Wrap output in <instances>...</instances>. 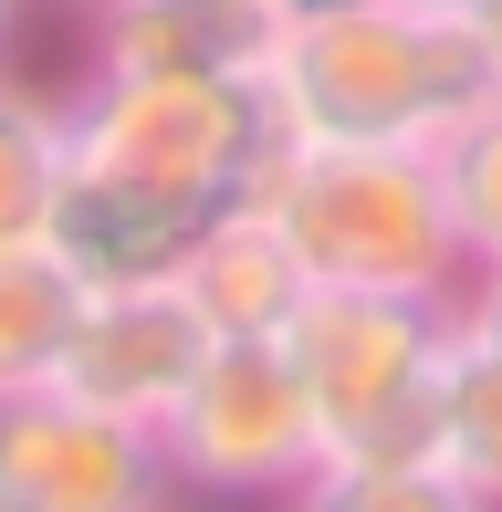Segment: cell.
Returning a JSON list of instances; mask_svg holds the SVG:
<instances>
[{
	"label": "cell",
	"instance_id": "cell-16",
	"mask_svg": "<svg viewBox=\"0 0 502 512\" xmlns=\"http://www.w3.org/2000/svg\"><path fill=\"white\" fill-rule=\"evenodd\" d=\"M450 304H461V335H482V345H502V262H471V272H461V293H450Z\"/></svg>",
	"mask_w": 502,
	"mask_h": 512
},
{
	"label": "cell",
	"instance_id": "cell-11",
	"mask_svg": "<svg viewBox=\"0 0 502 512\" xmlns=\"http://www.w3.org/2000/svg\"><path fill=\"white\" fill-rule=\"evenodd\" d=\"M63 178H74V105L32 95V84H0V251L53 241Z\"/></svg>",
	"mask_w": 502,
	"mask_h": 512
},
{
	"label": "cell",
	"instance_id": "cell-19",
	"mask_svg": "<svg viewBox=\"0 0 502 512\" xmlns=\"http://www.w3.org/2000/svg\"><path fill=\"white\" fill-rule=\"evenodd\" d=\"M11 21H21V0H0V53H11Z\"/></svg>",
	"mask_w": 502,
	"mask_h": 512
},
{
	"label": "cell",
	"instance_id": "cell-20",
	"mask_svg": "<svg viewBox=\"0 0 502 512\" xmlns=\"http://www.w3.org/2000/svg\"><path fill=\"white\" fill-rule=\"evenodd\" d=\"M53 11H74V21H95V11H105V0H53Z\"/></svg>",
	"mask_w": 502,
	"mask_h": 512
},
{
	"label": "cell",
	"instance_id": "cell-6",
	"mask_svg": "<svg viewBox=\"0 0 502 512\" xmlns=\"http://www.w3.org/2000/svg\"><path fill=\"white\" fill-rule=\"evenodd\" d=\"M168 492L157 429L84 408L74 387L0 398V512H168Z\"/></svg>",
	"mask_w": 502,
	"mask_h": 512
},
{
	"label": "cell",
	"instance_id": "cell-18",
	"mask_svg": "<svg viewBox=\"0 0 502 512\" xmlns=\"http://www.w3.org/2000/svg\"><path fill=\"white\" fill-rule=\"evenodd\" d=\"M314 11H346V0H283V21H314Z\"/></svg>",
	"mask_w": 502,
	"mask_h": 512
},
{
	"label": "cell",
	"instance_id": "cell-21",
	"mask_svg": "<svg viewBox=\"0 0 502 512\" xmlns=\"http://www.w3.org/2000/svg\"><path fill=\"white\" fill-rule=\"evenodd\" d=\"M429 11H471V0H429Z\"/></svg>",
	"mask_w": 502,
	"mask_h": 512
},
{
	"label": "cell",
	"instance_id": "cell-8",
	"mask_svg": "<svg viewBox=\"0 0 502 512\" xmlns=\"http://www.w3.org/2000/svg\"><path fill=\"white\" fill-rule=\"evenodd\" d=\"M231 199L210 189H168V178H126V168H84L63 178V209H53V262L74 272L84 293H126V283H178L189 241L220 220Z\"/></svg>",
	"mask_w": 502,
	"mask_h": 512
},
{
	"label": "cell",
	"instance_id": "cell-9",
	"mask_svg": "<svg viewBox=\"0 0 502 512\" xmlns=\"http://www.w3.org/2000/svg\"><path fill=\"white\" fill-rule=\"evenodd\" d=\"M178 293L199 304V324H210L220 345H251V335H283V324L304 314L314 272H304V251L283 241V220H272L262 199H231V209L189 241Z\"/></svg>",
	"mask_w": 502,
	"mask_h": 512
},
{
	"label": "cell",
	"instance_id": "cell-17",
	"mask_svg": "<svg viewBox=\"0 0 502 512\" xmlns=\"http://www.w3.org/2000/svg\"><path fill=\"white\" fill-rule=\"evenodd\" d=\"M471 32H482V53H492V74H502V0H471Z\"/></svg>",
	"mask_w": 502,
	"mask_h": 512
},
{
	"label": "cell",
	"instance_id": "cell-4",
	"mask_svg": "<svg viewBox=\"0 0 502 512\" xmlns=\"http://www.w3.org/2000/svg\"><path fill=\"white\" fill-rule=\"evenodd\" d=\"M293 147L262 63H210V74H95L74 95V157L126 178L210 199H262L272 157Z\"/></svg>",
	"mask_w": 502,
	"mask_h": 512
},
{
	"label": "cell",
	"instance_id": "cell-14",
	"mask_svg": "<svg viewBox=\"0 0 502 512\" xmlns=\"http://www.w3.org/2000/svg\"><path fill=\"white\" fill-rule=\"evenodd\" d=\"M283 512H492V502L419 450V460H325Z\"/></svg>",
	"mask_w": 502,
	"mask_h": 512
},
{
	"label": "cell",
	"instance_id": "cell-2",
	"mask_svg": "<svg viewBox=\"0 0 502 512\" xmlns=\"http://www.w3.org/2000/svg\"><path fill=\"white\" fill-rule=\"evenodd\" d=\"M262 209L304 251L314 283H367V293H461V230L429 147H314L293 136L262 178Z\"/></svg>",
	"mask_w": 502,
	"mask_h": 512
},
{
	"label": "cell",
	"instance_id": "cell-12",
	"mask_svg": "<svg viewBox=\"0 0 502 512\" xmlns=\"http://www.w3.org/2000/svg\"><path fill=\"white\" fill-rule=\"evenodd\" d=\"M74 314H84V283H74L42 241H32V251H0V398L63 377Z\"/></svg>",
	"mask_w": 502,
	"mask_h": 512
},
{
	"label": "cell",
	"instance_id": "cell-10",
	"mask_svg": "<svg viewBox=\"0 0 502 512\" xmlns=\"http://www.w3.org/2000/svg\"><path fill=\"white\" fill-rule=\"evenodd\" d=\"M283 32V0H105L95 11V74H210L262 63Z\"/></svg>",
	"mask_w": 502,
	"mask_h": 512
},
{
	"label": "cell",
	"instance_id": "cell-5",
	"mask_svg": "<svg viewBox=\"0 0 502 512\" xmlns=\"http://www.w3.org/2000/svg\"><path fill=\"white\" fill-rule=\"evenodd\" d=\"M157 450H168L178 492H210V502H293L304 492L325 471V429H314V398L293 377L283 335L210 345V366L168 408Z\"/></svg>",
	"mask_w": 502,
	"mask_h": 512
},
{
	"label": "cell",
	"instance_id": "cell-1",
	"mask_svg": "<svg viewBox=\"0 0 502 512\" xmlns=\"http://www.w3.org/2000/svg\"><path fill=\"white\" fill-rule=\"evenodd\" d=\"M262 84L314 147H440L461 115L502 95L471 11H429V0H346L283 21L262 42Z\"/></svg>",
	"mask_w": 502,
	"mask_h": 512
},
{
	"label": "cell",
	"instance_id": "cell-13",
	"mask_svg": "<svg viewBox=\"0 0 502 512\" xmlns=\"http://www.w3.org/2000/svg\"><path fill=\"white\" fill-rule=\"evenodd\" d=\"M429 460L461 471L471 492L502 512V345L450 335V377H440V429H429Z\"/></svg>",
	"mask_w": 502,
	"mask_h": 512
},
{
	"label": "cell",
	"instance_id": "cell-15",
	"mask_svg": "<svg viewBox=\"0 0 502 512\" xmlns=\"http://www.w3.org/2000/svg\"><path fill=\"white\" fill-rule=\"evenodd\" d=\"M440 189H450V230H461V262H502V95L482 115L440 136Z\"/></svg>",
	"mask_w": 502,
	"mask_h": 512
},
{
	"label": "cell",
	"instance_id": "cell-3",
	"mask_svg": "<svg viewBox=\"0 0 502 512\" xmlns=\"http://www.w3.org/2000/svg\"><path fill=\"white\" fill-rule=\"evenodd\" d=\"M461 304L450 293H367V283H314L304 314L283 324V356L314 398L325 460H419L440 429V377Z\"/></svg>",
	"mask_w": 502,
	"mask_h": 512
},
{
	"label": "cell",
	"instance_id": "cell-7",
	"mask_svg": "<svg viewBox=\"0 0 502 512\" xmlns=\"http://www.w3.org/2000/svg\"><path fill=\"white\" fill-rule=\"evenodd\" d=\"M210 324L178 283H126V293H84L74 314V345H63V377L84 408L105 418H136V429H168V408L199 387V366H210Z\"/></svg>",
	"mask_w": 502,
	"mask_h": 512
}]
</instances>
